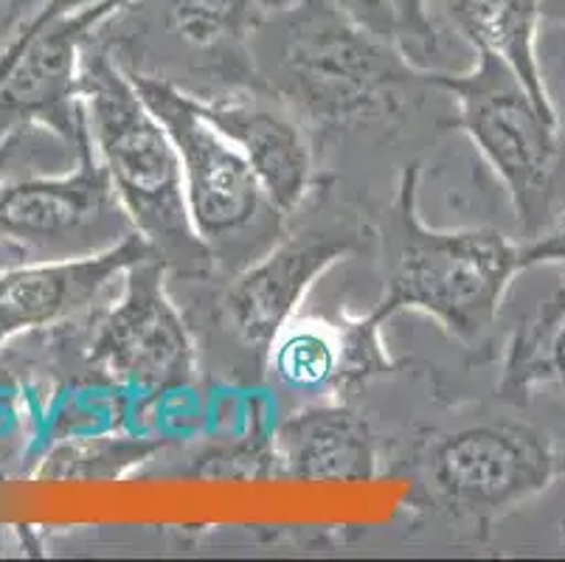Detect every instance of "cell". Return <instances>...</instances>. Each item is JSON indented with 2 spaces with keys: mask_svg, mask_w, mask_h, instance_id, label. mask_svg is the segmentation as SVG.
Instances as JSON below:
<instances>
[{
  "mask_svg": "<svg viewBox=\"0 0 565 562\" xmlns=\"http://www.w3.org/2000/svg\"><path fill=\"white\" fill-rule=\"evenodd\" d=\"M76 93L90 144L152 254L178 276H212L217 262L189 216L172 136L141 99L130 71L118 65L105 45L94 43V34L82 45Z\"/></svg>",
  "mask_w": 565,
  "mask_h": 562,
  "instance_id": "1",
  "label": "cell"
},
{
  "mask_svg": "<svg viewBox=\"0 0 565 562\" xmlns=\"http://www.w3.org/2000/svg\"><path fill=\"white\" fill-rule=\"evenodd\" d=\"M416 192L419 167L408 163L380 225L383 298L372 318L383 324L403 309H416L467 347H481L495 327L512 276L523 271L521 242L495 229H430Z\"/></svg>",
  "mask_w": 565,
  "mask_h": 562,
  "instance_id": "2",
  "label": "cell"
},
{
  "mask_svg": "<svg viewBox=\"0 0 565 562\" xmlns=\"http://www.w3.org/2000/svg\"><path fill=\"white\" fill-rule=\"evenodd\" d=\"M248 54L270 91L321 124L383 116L428 74L332 0H292L250 34Z\"/></svg>",
  "mask_w": 565,
  "mask_h": 562,
  "instance_id": "3",
  "label": "cell"
},
{
  "mask_svg": "<svg viewBox=\"0 0 565 562\" xmlns=\"http://www.w3.org/2000/svg\"><path fill=\"white\" fill-rule=\"evenodd\" d=\"M425 82L456 99L461 130L510 194L521 242L541 236L565 211V132L557 116L495 54H476L461 74L428 71Z\"/></svg>",
  "mask_w": 565,
  "mask_h": 562,
  "instance_id": "4",
  "label": "cell"
},
{
  "mask_svg": "<svg viewBox=\"0 0 565 562\" xmlns=\"http://www.w3.org/2000/svg\"><path fill=\"white\" fill-rule=\"evenodd\" d=\"M130 79L172 136L194 231L217 267L234 276L281 240L287 214L267 198L243 152L203 116L194 96L141 71H130Z\"/></svg>",
  "mask_w": 565,
  "mask_h": 562,
  "instance_id": "5",
  "label": "cell"
},
{
  "mask_svg": "<svg viewBox=\"0 0 565 562\" xmlns=\"http://www.w3.org/2000/svg\"><path fill=\"white\" fill-rule=\"evenodd\" d=\"M563 453L529 422H481L441 436L423 462V484L456 518L490 520L546 492Z\"/></svg>",
  "mask_w": 565,
  "mask_h": 562,
  "instance_id": "6",
  "label": "cell"
},
{
  "mask_svg": "<svg viewBox=\"0 0 565 562\" xmlns=\"http://www.w3.org/2000/svg\"><path fill=\"white\" fill-rule=\"evenodd\" d=\"M76 155L79 169L74 174L20 180L0 189V240L51 247L54 259H79L105 254L138 234L90 144L87 124Z\"/></svg>",
  "mask_w": 565,
  "mask_h": 562,
  "instance_id": "7",
  "label": "cell"
},
{
  "mask_svg": "<svg viewBox=\"0 0 565 562\" xmlns=\"http://www.w3.org/2000/svg\"><path fill=\"white\" fill-rule=\"evenodd\" d=\"M167 273L156 254L132 262L90 343L102 369L152 396L183 389L194 378L192 338L167 290Z\"/></svg>",
  "mask_w": 565,
  "mask_h": 562,
  "instance_id": "8",
  "label": "cell"
},
{
  "mask_svg": "<svg viewBox=\"0 0 565 562\" xmlns=\"http://www.w3.org/2000/svg\"><path fill=\"white\" fill-rule=\"evenodd\" d=\"M352 251L354 236L343 229L281 236L265 256L231 276L220 298L223 324L245 349L267 358V349L296 318L312 282Z\"/></svg>",
  "mask_w": 565,
  "mask_h": 562,
  "instance_id": "9",
  "label": "cell"
},
{
  "mask_svg": "<svg viewBox=\"0 0 565 562\" xmlns=\"http://www.w3.org/2000/svg\"><path fill=\"white\" fill-rule=\"evenodd\" d=\"M141 234L130 236L105 254L79 259H40L0 276V340L23 329L49 327L85 312L96 298L125 276L132 262L150 256Z\"/></svg>",
  "mask_w": 565,
  "mask_h": 562,
  "instance_id": "10",
  "label": "cell"
},
{
  "mask_svg": "<svg viewBox=\"0 0 565 562\" xmlns=\"http://www.w3.org/2000/svg\"><path fill=\"white\" fill-rule=\"evenodd\" d=\"M198 99V96H194ZM209 121L243 152L285 214L305 203L312 183V149L296 118L259 99H198Z\"/></svg>",
  "mask_w": 565,
  "mask_h": 562,
  "instance_id": "11",
  "label": "cell"
},
{
  "mask_svg": "<svg viewBox=\"0 0 565 562\" xmlns=\"http://www.w3.org/2000/svg\"><path fill=\"white\" fill-rule=\"evenodd\" d=\"M372 316L332 327L316 318H292L267 349V365L285 389L305 394H335L354 380L385 371Z\"/></svg>",
  "mask_w": 565,
  "mask_h": 562,
  "instance_id": "12",
  "label": "cell"
},
{
  "mask_svg": "<svg viewBox=\"0 0 565 562\" xmlns=\"http://www.w3.org/2000/svg\"><path fill=\"white\" fill-rule=\"evenodd\" d=\"M281 473L296 481L352 484L377 473V442L358 411L321 402L287 416L276 431Z\"/></svg>",
  "mask_w": 565,
  "mask_h": 562,
  "instance_id": "13",
  "label": "cell"
},
{
  "mask_svg": "<svg viewBox=\"0 0 565 562\" xmlns=\"http://www.w3.org/2000/svg\"><path fill=\"white\" fill-rule=\"evenodd\" d=\"M428 14L436 25H445L470 45L472 54L501 56L521 76L534 102L554 113L537 62L541 0H428Z\"/></svg>",
  "mask_w": 565,
  "mask_h": 562,
  "instance_id": "14",
  "label": "cell"
},
{
  "mask_svg": "<svg viewBox=\"0 0 565 562\" xmlns=\"http://www.w3.org/2000/svg\"><path fill=\"white\" fill-rule=\"evenodd\" d=\"M163 12L169 29L194 49H243L265 20L292 0H147Z\"/></svg>",
  "mask_w": 565,
  "mask_h": 562,
  "instance_id": "15",
  "label": "cell"
},
{
  "mask_svg": "<svg viewBox=\"0 0 565 562\" xmlns=\"http://www.w3.org/2000/svg\"><path fill=\"white\" fill-rule=\"evenodd\" d=\"M546 383L565 389V307L541 301L512 335L501 396L523 405L534 385Z\"/></svg>",
  "mask_w": 565,
  "mask_h": 562,
  "instance_id": "16",
  "label": "cell"
},
{
  "mask_svg": "<svg viewBox=\"0 0 565 562\" xmlns=\"http://www.w3.org/2000/svg\"><path fill=\"white\" fill-rule=\"evenodd\" d=\"M397 45L419 71H430L428 56H439V25L430 20L428 0H392Z\"/></svg>",
  "mask_w": 565,
  "mask_h": 562,
  "instance_id": "17",
  "label": "cell"
},
{
  "mask_svg": "<svg viewBox=\"0 0 565 562\" xmlns=\"http://www.w3.org/2000/svg\"><path fill=\"white\" fill-rule=\"evenodd\" d=\"M537 62H541L548 102H552L559 127L565 132V23L543 20L541 34H537Z\"/></svg>",
  "mask_w": 565,
  "mask_h": 562,
  "instance_id": "18",
  "label": "cell"
},
{
  "mask_svg": "<svg viewBox=\"0 0 565 562\" xmlns=\"http://www.w3.org/2000/svg\"><path fill=\"white\" fill-rule=\"evenodd\" d=\"M335 7H341L354 23H361L380 40L397 45V20H394L392 0H332ZM399 49V45H397Z\"/></svg>",
  "mask_w": 565,
  "mask_h": 562,
  "instance_id": "19",
  "label": "cell"
},
{
  "mask_svg": "<svg viewBox=\"0 0 565 562\" xmlns=\"http://www.w3.org/2000/svg\"><path fill=\"white\" fill-rule=\"evenodd\" d=\"M523 271L534 265H563L565 267V211L534 240L521 242Z\"/></svg>",
  "mask_w": 565,
  "mask_h": 562,
  "instance_id": "20",
  "label": "cell"
},
{
  "mask_svg": "<svg viewBox=\"0 0 565 562\" xmlns=\"http://www.w3.org/2000/svg\"><path fill=\"white\" fill-rule=\"evenodd\" d=\"M541 14L548 23H565V0H541Z\"/></svg>",
  "mask_w": 565,
  "mask_h": 562,
  "instance_id": "21",
  "label": "cell"
}]
</instances>
